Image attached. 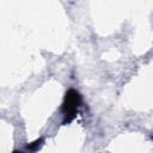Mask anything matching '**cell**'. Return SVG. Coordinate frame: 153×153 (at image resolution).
Listing matches in <instances>:
<instances>
[{
    "mask_svg": "<svg viewBox=\"0 0 153 153\" xmlns=\"http://www.w3.org/2000/svg\"><path fill=\"white\" fill-rule=\"evenodd\" d=\"M82 103V98L81 94L74 90V88H69L66 94H65V99L61 106V112L63 115V124H68L71 123L75 117L76 114L79 111V108L81 106Z\"/></svg>",
    "mask_w": 153,
    "mask_h": 153,
    "instance_id": "cell-1",
    "label": "cell"
},
{
    "mask_svg": "<svg viewBox=\"0 0 153 153\" xmlns=\"http://www.w3.org/2000/svg\"><path fill=\"white\" fill-rule=\"evenodd\" d=\"M42 143H43V139H42V137H41V139H37L36 141H33V142H31L30 145H27L26 149H29V151H37V149L42 146Z\"/></svg>",
    "mask_w": 153,
    "mask_h": 153,
    "instance_id": "cell-2",
    "label": "cell"
}]
</instances>
